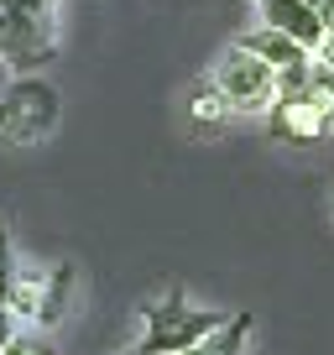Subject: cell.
I'll use <instances>...</instances> for the list:
<instances>
[{
	"label": "cell",
	"mask_w": 334,
	"mask_h": 355,
	"mask_svg": "<svg viewBox=\"0 0 334 355\" xmlns=\"http://www.w3.org/2000/svg\"><path fill=\"white\" fill-rule=\"evenodd\" d=\"M58 0H0V63L32 73L58 53Z\"/></svg>",
	"instance_id": "6da1fadb"
},
{
	"label": "cell",
	"mask_w": 334,
	"mask_h": 355,
	"mask_svg": "<svg viewBox=\"0 0 334 355\" xmlns=\"http://www.w3.org/2000/svg\"><path fill=\"white\" fill-rule=\"evenodd\" d=\"M42 293H47V272H16L11 293H6V309L16 313V324H21V319L37 324V313H42Z\"/></svg>",
	"instance_id": "ba28073f"
},
{
	"label": "cell",
	"mask_w": 334,
	"mask_h": 355,
	"mask_svg": "<svg viewBox=\"0 0 334 355\" xmlns=\"http://www.w3.org/2000/svg\"><path fill=\"white\" fill-rule=\"evenodd\" d=\"M324 136H329V141H334V115H329V131H324Z\"/></svg>",
	"instance_id": "9a60e30c"
},
{
	"label": "cell",
	"mask_w": 334,
	"mask_h": 355,
	"mask_svg": "<svg viewBox=\"0 0 334 355\" xmlns=\"http://www.w3.org/2000/svg\"><path fill=\"white\" fill-rule=\"evenodd\" d=\"M319 21H324V32H334V0H324V6H319Z\"/></svg>",
	"instance_id": "5bb4252c"
},
{
	"label": "cell",
	"mask_w": 334,
	"mask_h": 355,
	"mask_svg": "<svg viewBox=\"0 0 334 355\" xmlns=\"http://www.w3.org/2000/svg\"><path fill=\"white\" fill-rule=\"evenodd\" d=\"M313 58H319V63H329V68H334V32H324V42L313 47Z\"/></svg>",
	"instance_id": "4fadbf2b"
},
{
	"label": "cell",
	"mask_w": 334,
	"mask_h": 355,
	"mask_svg": "<svg viewBox=\"0 0 334 355\" xmlns=\"http://www.w3.org/2000/svg\"><path fill=\"white\" fill-rule=\"evenodd\" d=\"M16 251H11V230H6V214H0V303H6V293H11V282H16Z\"/></svg>",
	"instance_id": "8fae6325"
},
{
	"label": "cell",
	"mask_w": 334,
	"mask_h": 355,
	"mask_svg": "<svg viewBox=\"0 0 334 355\" xmlns=\"http://www.w3.org/2000/svg\"><path fill=\"white\" fill-rule=\"evenodd\" d=\"M240 47L245 53H256L261 63L272 68V73H282V68H298V63H308V47H298L288 32H272V26H251V32L240 37Z\"/></svg>",
	"instance_id": "52a82bcc"
},
{
	"label": "cell",
	"mask_w": 334,
	"mask_h": 355,
	"mask_svg": "<svg viewBox=\"0 0 334 355\" xmlns=\"http://www.w3.org/2000/svg\"><path fill=\"white\" fill-rule=\"evenodd\" d=\"M183 115H188V125H193V131H204V136H220L225 125L235 121L230 100H225V89L214 84V78H199V84L188 89V100H183Z\"/></svg>",
	"instance_id": "8992f818"
},
{
	"label": "cell",
	"mask_w": 334,
	"mask_h": 355,
	"mask_svg": "<svg viewBox=\"0 0 334 355\" xmlns=\"http://www.w3.org/2000/svg\"><path fill=\"white\" fill-rule=\"evenodd\" d=\"M16 334H21V329H16V313L6 309V303H0V350H6V345H11Z\"/></svg>",
	"instance_id": "7c38bea8"
},
{
	"label": "cell",
	"mask_w": 334,
	"mask_h": 355,
	"mask_svg": "<svg viewBox=\"0 0 334 355\" xmlns=\"http://www.w3.org/2000/svg\"><path fill=\"white\" fill-rule=\"evenodd\" d=\"M141 319H146V329H141V340H136V355H188L193 345H204L230 313L199 309V303H188L173 288L162 303H152Z\"/></svg>",
	"instance_id": "7a4b0ae2"
},
{
	"label": "cell",
	"mask_w": 334,
	"mask_h": 355,
	"mask_svg": "<svg viewBox=\"0 0 334 355\" xmlns=\"http://www.w3.org/2000/svg\"><path fill=\"white\" fill-rule=\"evenodd\" d=\"M53 125H58V89L47 78L21 73L6 89V100H0V141L26 146L37 136H47Z\"/></svg>",
	"instance_id": "3957f363"
},
{
	"label": "cell",
	"mask_w": 334,
	"mask_h": 355,
	"mask_svg": "<svg viewBox=\"0 0 334 355\" xmlns=\"http://www.w3.org/2000/svg\"><path fill=\"white\" fill-rule=\"evenodd\" d=\"M214 84L225 89V100H230L235 115H267L272 100H277V73H272V68L261 63L256 53H245L240 42H235L230 53L220 58V68H214Z\"/></svg>",
	"instance_id": "277c9868"
},
{
	"label": "cell",
	"mask_w": 334,
	"mask_h": 355,
	"mask_svg": "<svg viewBox=\"0 0 334 355\" xmlns=\"http://www.w3.org/2000/svg\"><path fill=\"white\" fill-rule=\"evenodd\" d=\"M68 282H73V266H53V272H47L42 313H37V324H42V329H53V324L63 319V303H68Z\"/></svg>",
	"instance_id": "30bf717a"
},
{
	"label": "cell",
	"mask_w": 334,
	"mask_h": 355,
	"mask_svg": "<svg viewBox=\"0 0 334 355\" xmlns=\"http://www.w3.org/2000/svg\"><path fill=\"white\" fill-rule=\"evenodd\" d=\"M256 11H261V26H272V32H288L298 47H319L324 42V21L313 6H303V0H256Z\"/></svg>",
	"instance_id": "5b68a950"
},
{
	"label": "cell",
	"mask_w": 334,
	"mask_h": 355,
	"mask_svg": "<svg viewBox=\"0 0 334 355\" xmlns=\"http://www.w3.org/2000/svg\"><path fill=\"white\" fill-rule=\"evenodd\" d=\"M245 334H251V319H245V313H230V319H225L204 345H193L188 355H240L245 350Z\"/></svg>",
	"instance_id": "9c48e42d"
}]
</instances>
